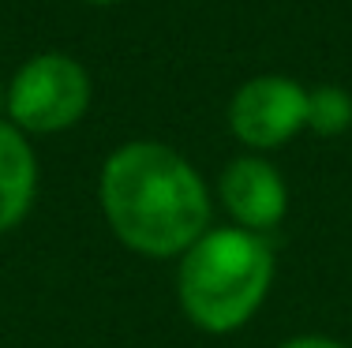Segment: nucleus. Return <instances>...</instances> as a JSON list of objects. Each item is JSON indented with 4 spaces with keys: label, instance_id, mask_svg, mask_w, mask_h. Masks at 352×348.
Listing matches in <instances>:
<instances>
[{
    "label": "nucleus",
    "instance_id": "obj_4",
    "mask_svg": "<svg viewBox=\"0 0 352 348\" xmlns=\"http://www.w3.org/2000/svg\"><path fill=\"white\" fill-rule=\"evenodd\" d=\"M229 131L251 154H266L307 131V86L289 76H255L232 94Z\"/></svg>",
    "mask_w": 352,
    "mask_h": 348
},
{
    "label": "nucleus",
    "instance_id": "obj_2",
    "mask_svg": "<svg viewBox=\"0 0 352 348\" xmlns=\"http://www.w3.org/2000/svg\"><path fill=\"white\" fill-rule=\"evenodd\" d=\"M274 273L278 259L270 236L236 225H210L176 259V303L203 334H236L263 311Z\"/></svg>",
    "mask_w": 352,
    "mask_h": 348
},
{
    "label": "nucleus",
    "instance_id": "obj_10",
    "mask_svg": "<svg viewBox=\"0 0 352 348\" xmlns=\"http://www.w3.org/2000/svg\"><path fill=\"white\" fill-rule=\"evenodd\" d=\"M87 4H116V0H87Z\"/></svg>",
    "mask_w": 352,
    "mask_h": 348
},
{
    "label": "nucleus",
    "instance_id": "obj_9",
    "mask_svg": "<svg viewBox=\"0 0 352 348\" xmlns=\"http://www.w3.org/2000/svg\"><path fill=\"white\" fill-rule=\"evenodd\" d=\"M8 116V82L0 79V120Z\"/></svg>",
    "mask_w": 352,
    "mask_h": 348
},
{
    "label": "nucleus",
    "instance_id": "obj_1",
    "mask_svg": "<svg viewBox=\"0 0 352 348\" xmlns=\"http://www.w3.org/2000/svg\"><path fill=\"white\" fill-rule=\"evenodd\" d=\"M98 206L116 244L154 262H176L214 225L203 172L176 146L154 139H131L105 157Z\"/></svg>",
    "mask_w": 352,
    "mask_h": 348
},
{
    "label": "nucleus",
    "instance_id": "obj_7",
    "mask_svg": "<svg viewBox=\"0 0 352 348\" xmlns=\"http://www.w3.org/2000/svg\"><path fill=\"white\" fill-rule=\"evenodd\" d=\"M352 128V94L345 86L307 90V131L318 139H338Z\"/></svg>",
    "mask_w": 352,
    "mask_h": 348
},
{
    "label": "nucleus",
    "instance_id": "obj_3",
    "mask_svg": "<svg viewBox=\"0 0 352 348\" xmlns=\"http://www.w3.org/2000/svg\"><path fill=\"white\" fill-rule=\"evenodd\" d=\"M90 71L68 53H38L8 79V116L23 135H60L87 116Z\"/></svg>",
    "mask_w": 352,
    "mask_h": 348
},
{
    "label": "nucleus",
    "instance_id": "obj_5",
    "mask_svg": "<svg viewBox=\"0 0 352 348\" xmlns=\"http://www.w3.org/2000/svg\"><path fill=\"white\" fill-rule=\"evenodd\" d=\"M217 198H221L229 225L270 236L289 213V184L278 165L263 154H240L217 176Z\"/></svg>",
    "mask_w": 352,
    "mask_h": 348
},
{
    "label": "nucleus",
    "instance_id": "obj_6",
    "mask_svg": "<svg viewBox=\"0 0 352 348\" xmlns=\"http://www.w3.org/2000/svg\"><path fill=\"white\" fill-rule=\"evenodd\" d=\"M38 154L30 139L0 120V236L30 218L38 198Z\"/></svg>",
    "mask_w": 352,
    "mask_h": 348
},
{
    "label": "nucleus",
    "instance_id": "obj_8",
    "mask_svg": "<svg viewBox=\"0 0 352 348\" xmlns=\"http://www.w3.org/2000/svg\"><path fill=\"white\" fill-rule=\"evenodd\" d=\"M278 348H352V345L338 341V337H326V334H300V337L281 341Z\"/></svg>",
    "mask_w": 352,
    "mask_h": 348
}]
</instances>
